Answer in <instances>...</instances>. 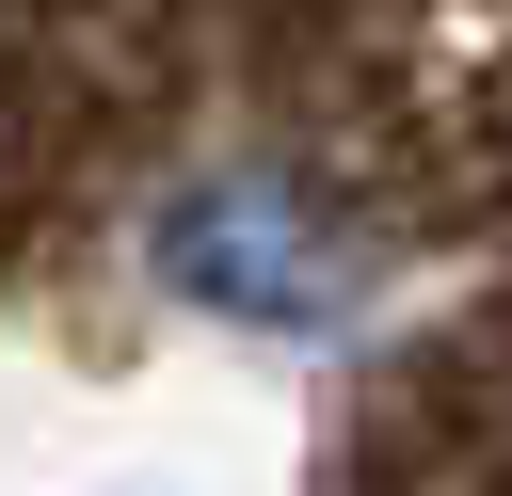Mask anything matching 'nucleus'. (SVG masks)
I'll return each instance as SVG.
<instances>
[{"label": "nucleus", "mask_w": 512, "mask_h": 496, "mask_svg": "<svg viewBox=\"0 0 512 496\" xmlns=\"http://www.w3.org/2000/svg\"><path fill=\"white\" fill-rule=\"evenodd\" d=\"M160 256H176V288L224 304V320H336V240H320V208H288V192H256V176L192 192V208L160 224Z\"/></svg>", "instance_id": "obj_1"}]
</instances>
